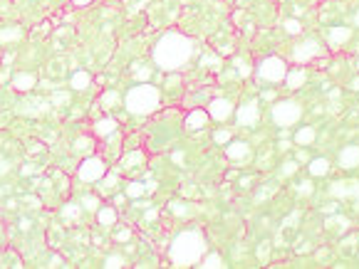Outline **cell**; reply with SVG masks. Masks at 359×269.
<instances>
[{
  "label": "cell",
  "instance_id": "obj_38",
  "mask_svg": "<svg viewBox=\"0 0 359 269\" xmlns=\"http://www.w3.org/2000/svg\"><path fill=\"white\" fill-rule=\"evenodd\" d=\"M149 74H151V69H149V67L137 69V79H142V82H146V79H149Z\"/></svg>",
  "mask_w": 359,
  "mask_h": 269
},
{
  "label": "cell",
  "instance_id": "obj_26",
  "mask_svg": "<svg viewBox=\"0 0 359 269\" xmlns=\"http://www.w3.org/2000/svg\"><path fill=\"white\" fill-rule=\"evenodd\" d=\"M137 163H139V166L144 163V153H139V151H137V153H129V156L122 161L124 168H137Z\"/></svg>",
  "mask_w": 359,
  "mask_h": 269
},
{
  "label": "cell",
  "instance_id": "obj_41",
  "mask_svg": "<svg viewBox=\"0 0 359 269\" xmlns=\"http://www.w3.org/2000/svg\"><path fill=\"white\" fill-rule=\"evenodd\" d=\"M278 148H280V151H287V148H292V143H290V141H280Z\"/></svg>",
  "mask_w": 359,
  "mask_h": 269
},
{
  "label": "cell",
  "instance_id": "obj_11",
  "mask_svg": "<svg viewBox=\"0 0 359 269\" xmlns=\"http://www.w3.org/2000/svg\"><path fill=\"white\" fill-rule=\"evenodd\" d=\"M352 40V30L350 27H330L327 32V47L330 50H340Z\"/></svg>",
  "mask_w": 359,
  "mask_h": 269
},
{
  "label": "cell",
  "instance_id": "obj_17",
  "mask_svg": "<svg viewBox=\"0 0 359 269\" xmlns=\"http://www.w3.org/2000/svg\"><path fill=\"white\" fill-rule=\"evenodd\" d=\"M315 138H317V131H315V126H300L295 134H292V143L295 146H312L315 143Z\"/></svg>",
  "mask_w": 359,
  "mask_h": 269
},
{
  "label": "cell",
  "instance_id": "obj_34",
  "mask_svg": "<svg viewBox=\"0 0 359 269\" xmlns=\"http://www.w3.org/2000/svg\"><path fill=\"white\" fill-rule=\"evenodd\" d=\"M235 67L240 72V77H248V74H250V65H248L245 60H235Z\"/></svg>",
  "mask_w": 359,
  "mask_h": 269
},
{
  "label": "cell",
  "instance_id": "obj_10",
  "mask_svg": "<svg viewBox=\"0 0 359 269\" xmlns=\"http://www.w3.org/2000/svg\"><path fill=\"white\" fill-rule=\"evenodd\" d=\"M337 163H340V168H345V171L357 168V166H359V146H357V143L342 146V151L337 153Z\"/></svg>",
  "mask_w": 359,
  "mask_h": 269
},
{
  "label": "cell",
  "instance_id": "obj_33",
  "mask_svg": "<svg viewBox=\"0 0 359 269\" xmlns=\"http://www.w3.org/2000/svg\"><path fill=\"white\" fill-rule=\"evenodd\" d=\"M295 190H297V195H310V193H312V183H310V180H302Z\"/></svg>",
  "mask_w": 359,
  "mask_h": 269
},
{
  "label": "cell",
  "instance_id": "obj_27",
  "mask_svg": "<svg viewBox=\"0 0 359 269\" xmlns=\"http://www.w3.org/2000/svg\"><path fill=\"white\" fill-rule=\"evenodd\" d=\"M74 151H77V153H89V151H92V138L79 136V138L74 141Z\"/></svg>",
  "mask_w": 359,
  "mask_h": 269
},
{
  "label": "cell",
  "instance_id": "obj_25",
  "mask_svg": "<svg viewBox=\"0 0 359 269\" xmlns=\"http://www.w3.org/2000/svg\"><path fill=\"white\" fill-rule=\"evenodd\" d=\"M20 37H22V30H20V27H5V30H0V42L20 40Z\"/></svg>",
  "mask_w": 359,
  "mask_h": 269
},
{
  "label": "cell",
  "instance_id": "obj_8",
  "mask_svg": "<svg viewBox=\"0 0 359 269\" xmlns=\"http://www.w3.org/2000/svg\"><path fill=\"white\" fill-rule=\"evenodd\" d=\"M325 50H322V45L317 42V40H302L295 50H292V60L297 62V65H307V62H312L315 57H320Z\"/></svg>",
  "mask_w": 359,
  "mask_h": 269
},
{
  "label": "cell",
  "instance_id": "obj_19",
  "mask_svg": "<svg viewBox=\"0 0 359 269\" xmlns=\"http://www.w3.org/2000/svg\"><path fill=\"white\" fill-rule=\"evenodd\" d=\"M307 163H310L307 171H310V176H315V178H322V176L330 173V161H327L325 156H320V158H310Z\"/></svg>",
  "mask_w": 359,
  "mask_h": 269
},
{
  "label": "cell",
  "instance_id": "obj_9",
  "mask_svg": "<svg viewBox=\"0 0 359 269\" xmlns=\"http://www.w3.org/2000/svg\"><path fill=\"white\" fill-rule=\"evenodd\" d=\"M208 116L213 119V121H228L233 114H235V106H233V101H228V99H213L211 104H208Z\"/></svg>",
  "mask_w": 359,
  "mask_h": 269
},
{
  "label": "cell",
  "instance_id": "obj_35",
  "mask_svg": "<svg viewBox=\"0 0 359 269\" xmlns=\"http://www.w3.org/2000/svg\"><path fill=\"white\" fill-rule=\"evenodd\" d=\"M295 171H297V161H285V163H283V173H285V176H292Z\"/></svg>",
  "mask_w": 359,
  "mask_h": 269
},
{
  "label": "cell",
  "instance_id": "obj_36",
  "mask_svg": "<svg viewBox=\"0 0 359 269\" xmlns=\"http://www.w3.org/2000/svg\"><path fill=\"white\" fill-rule=\"evenodd\" d=\"M295 161H297V163H307V161H310V156H307L305 146H300V151L295 153Z\"/></svg>",
  "mask_w": 359,
  "mask_h": 269
},
{
  "label": "cell",
  "instance_id": "obj_2",
  "mask_svg": "<svg viewBox=\"0 0 359 269\" xmlns=\"http://www.w3.org/2000/svg\"><path fill=\"white\" fill-rule=\"evenodd\" d=\"M208 252V245H206V237L203 232L198 230H186L181 235H176V240L171 242L169 247V260L176 265V267H198L201 257Z\"/></svg>",
  "mask_w": 359,
  "mask_h": 269
},
{
  "label": "cell",
  "instance_id": "obj_5",
  "mask_svg": "<svg viewBox=\"0 0 359 269\" xmlns=\"http://www.w3.org/2000/svg\"><path fill=\"white\" fill-rule=\"evenodd\" d=\"M287 62L283 57H265V60H260L258 62V67H255V74H258V79H263V82H268V84H280L283 79H285L287 74Z\"/></svg>",
  "mask_w": 359,
  "mask_h": 269
},
{
  "label": "cell",
  "instance_id": "obj_40",
  "mask_svg": "<svg viewBox=\"0 0 359 269\" xmlns=\"http://www.w3.org/2000/svg\"><path fill=\"white\" fill-rule=\"evenodd\" d=\"M350 89H355V91H359V77H355V79L350 82Z\"/></svg>",
  "mask_w": 359,
  "mask_h": 269
},
{
  "label": "cell",
  "instance_id": "obj_1",
  "mask_svg": "<svg viewBox=\"0 0 359 269\" xmlns=\"http://www.w3.org/2000/svg\"><path fill=\"white\" fill-rule=\"evenodd\" d=\"M193 57V40L181 32H166L154 45V62L161 72H179Z\"/></svg>",
  "mask_w": 359,
  "mask_h": 269
},
{
  "label": "cell",
  "instance_id": "obj_39",
  "mask_svg": "<svg viewBox=\"0 0 359 269\" xmlns=\"http://www.w3.org/2000/svg\"><path fill=\"white\" fill-rule=\"evenodd\" d=\"M114 240H129V230H122V232H117V235H114Z\"/></svg>",
  "mask_w": 359,
  "mask_h": 269
},
{
  "label": "cell",
  "instance_id": "obj_20",
  "mask_svg": "<svg viewBox=\"0 0 359 269\" xmlns=\"http://www.w3.org/2000/svg\"><path fill=\"white\" fill-rule=\"evenodd\" d=\"M89 84H92V74H89V72H84V69H77V72L72 74V79H70V87H72V89H77V91H84V89H89Z\"/></svg>",
  "mask_w": 359,
  "mask_h": 269
},
{
  "label": "cell",
  "instance_id": "obj_31",
  "mask_svg": "<svg viewBox=\"0 0 359 269\" xmlns=\"http://www.w3.org/2000/svg\"><path fill=\"white\" fill-rule=\"evenodd\" d=\"M104 267H107V269L124 267V260H122V257H117V255H112V257H107V260H104Z\"/></svg>",
  "mask_w": 359,
  "mask_h": 269
},
{
  "label": "cell",
  "instance_id": "obj_16",
  "mask_svg": "<svg viewBox=\"0 0 359 269\" xmlns=\"http://www.w3.org/2000/svg\"><path fill=\"white\" fill-rule=\"evenodd\" d=\"M285 87L287 89H300L305 82H307V69L305 67H295V69H287L285 74Z\"/></svg>",
  "mask_w": 359,
  "mask_h": 269
},
{
  "label": "cell",
  "instance_id": "obj_30",
  "mask_svg": "<svg viewBox=\"0 0 359 269\" xmlns=\"http://www.w3.org/2000/svg\"><path fill=\"white\" fill-rule=\"evenodd\" d=\"M144 190H146V188H144L142 183H129V185H127V195H129V198H139V195H144Z\"/></svg>",
  "mask_w": 359,
  "mask_h": 269
},
{
  "label": "cell",
  "instance_id": "obj_14",
  "mask_svg": "<svg viewBox=\"0 0 359 269\" xmlns=\"http://www.w3.org/2000/svg\"><path fill=\"white\" fill-rule=\"evenodd\" d=\"M208 111H203V109H193L188 116H186V129L188 131H201V129H206L208 126Z\"/></svg>",
  "mask_w": 359,
  "mask_h": 269
},
{
  "label": "cell",
  "instance_id": "obj_44",
  "mask_svg": "<svg viewBox=\"0 0 359 269\" xmlns=\"http://www.w3.org/2000/svg\"><path fill=\"white\" fill-rule=\"evenodd\" d=\"M355 67H357V69H359V60H357V62H355Z\"/></svg>",
  "mask_w": 359,
  "mask_h": 269
},
{
  "label": "cell",
  "instance_id": "obj_21",
  "mask_svg": "<svg viewBox=\"0 0 359 269\" xmlns=\"http://www.w3.org/2000/svg\"><path fill=\"white\" fill-rule=\"evenodd\" d=\"M97 222H99V225H104V227L114 225V222H117V210H114L112 205L97 207Z\"/></svg>",
  "mask_w": 359,
  "mask_h": 269
},
{
  "label": "cell",
  "instance_id": "obj_32",
  "mask_svg": "<svg viewBox=\"0 0 359 269\" xmlns=\"http://www.w3.org/2000/svg\"><path fill=\"white\" fill-rule=\"evenodd\" d=\"M230 138H233V136H230V131H225V129H218V131L213 134V141H215V143H228Z\"/></svg>",
  "mask_w": 359,
  "mask_h": 269
},
{
  "label": "cell",
  "instance_id": "obj_43",
  "mask_svg": "<svg viewBox=\"0 0 359 269\" xmlns=\"http://www.w3.org/2000/svg\"><path fill=\"white\" fill-rule=\"evenodd\" d=\"M355 27H359V10L355 12Z\"/></svg>",
  "mask_w": 359,
  "mask_h": 269
},
{
  "label": "cell",
  "instance_id": "obj_13",
  "mask_svg": "<svg viewBox=\"0 0 359 269\" xmlns=\"http://www.w3.org/2000/svg\"><path fill=\"white\" fill-rule=\"evenodd\" d=\"M225 156L230 158V161H248L250 158V146L245 143V141H228V146H225Z\"/></svg>",
  "mask_w": 359,
  "mask_h": 269
},
{
  "label": "cell",
  "instance_id": "obj_42",
  "mask_svg": "<svg viewBox=\"0 0 359 269\" xmlns=\"http://www.w3.org/2000/svg\"><path fill=\"white\" fill-rule=\"evenodd\" d=\"M72 2H74V5H77V7H84V5H89V2H92V0H72Z\"/></svg>",
  "mask_w": 359,
  "mask_h": 269
},
{
  "label": "cell",
  "instance_id": "obj_15",
  "mask_svg": "<svg viewBox=\"0 0 359 269\" xmlns=\"http://www.w3.org/2000/svg\"><path fill=\"white\" fill-rule=\"evenodd\" d=\"M35 84H37V77L32 72H17L12 77V89L15 91H30Z\"/></svg>",
  "mask_w": 359,
  "mask_h": 269
},
{
  "label": "cell",
  "instance_id": "obj_24",
  "mask_svg": "<svg viewBox=\"0 0 359 269\" xmlns=\"http://www.w3.org/2000/svg\"><path fill=\"white\" fill-rule=\"evenodd\" d=\"M119 101H122V99H119L117 91H104V94L99 96V106H102V109H117Z\"/></svg>",
  "mask_w": 359,
  "mask_h": 269
},
{
  "label": "cell",
  "instance_id": "obj_4",
  "mask_svg": "<svg viewBox=\"0 0 359 269\" xmlns=\"http://www.w3.org/2000/svg\"><path fill=\"white\" fill-rule=\"evenodd\" d=\"M270 116H273L275 126H280V129H290V126H295V124L302 119V106H300L295 99H283V101L273 104Z\"/></svg>",
  "mask_w": 359,
  "mask_h": 269
},
{
  "label": "cell",
  "instance_id": "obj_23",
  "mask_svg": "<svg viewBox=\"0 0 359 269\" xmlns=\"http://www.w3.org/2000/svg\"><path fill=\"white\" fill-rule=\"evenodd\" d=\"M325 225H327L330 232H345L350 222H347V217H342V215H332V217L325 220Z\"/></svg>",
  "mask_w": 359,
  "mask_h": 269
},
{
  "label": "cell",
  "instance_id": "obj_12",
  "mask_svg": "<svg viewBox=\"0 0 359 269\" xmlns=\"http://www.w3.org/2000/svg\"><path fill=\"white\" fill-rule=\"evenodd\" d=\"M330 193L337 198V200H345V198H359V183L357 180H340L330 188Z\"/></svg>",
  "mask_w": 359,
  "mask_h": 269
},
{
  "label": "cell",
  "instance_id": "obj_18",
  "mask_svg": "<svg viewBox=\"0 0 359 269\" xmlns=\"http://www.w3.org/2000/svg\"><path fill=\"white\" fill-rule=\"evenodd\" d=\"M117 121L112 119V116H107V119H99V121H94V136H99V138H109V136L117 131Z\"/></svg>",
  "mask_w": 359,
  "mask_h": 269
},
{
  "label": "cell",
  "instance_id": "obj_28",
  "mask_svg": "<svg viewBox=\"0 0 359 269\" xmlns=\"http://www.w3.org/2000/svg\"><path fill=\"white\" fill-rule=\"evenodd\" d=\"M117 183H119V176H117V173H109V171H107V173L102 176V190H112Z\"/></svg>",
  "mask_w": 359,
  "mask_h": 269
},
{
  "label": "cell",
  "instance_id": "obj_7",
  "mask_svg": "<svg viewBox=\"0 0 359 269\" xmlns=\"http://www.w3.org/2000/svg\"><path fill=\"white\" fill-rule=\"evenodd\" d=\"M235 116V124L243 126V129H255L258 121H260V104L258 101H248L243 106H238V111L233 114Z\"/></svg>",
  "mask_w": 359,
  "mask_h": 269
},
{
  "label": "cell",
  "instance_id": "obj_6",
  "mask_svg": "<svg viewBox=\"0 0 359 269\" xmlns=\"http://www.w3.org/2000/svg\"><path fill=\"white\" fill-rule=\"evenodd\" d=\"M107 171H109V166H107L99 156H87V158L79 163L77 178H79L82 183H99Z\"/></svg>",
  "mask_w": 359,
  "mask_h": 269
},
{
  "label": "cell",
  "instance_id": "obj_3",
  "mask_svg": "<svg viewBox=\"0 0 359 269\" xmlns=\"http://www.w3.org/2000/svg\"><path fill=\"white\" fill-rule=\"evenodd\" d=\"M124 106H127V111L134 114V116H149V114H154V111L161 106V94H159V89H156L154 84L139 82V84H134V87L127 91Z\"/></svg>",
  "mask_w": 359,
  "mask_h": 269
},
{
  "label": "cell",
  "instance_id": "obj_37",
  "mask_svg": "<svg viewBox=\"0 0 359 269\" xmlns=\"http://www.w3.org/2000/svg\"><path fill=\"white\" fill-rule=\"evenodd\" d=\"M84 207H87V210H94V212H97V207H99V202H97V198H84Z\"/></svg>",
  "mask_w": 359,
  "mask_h": 269
},
{
  "label": "cell",
  "instance_id": "obj_29",
  "mask_svg": "<svg viewBox=\"0 0 359 269\" xmlns=\"http://www.w3.org/2000/svg\"><path fill=\"white\" fill-rule=\"evenodd\" d=\"M285 32H287V35H300V32H302V22H300V20H295V17L285 20Z\"/></svg>",
  "mask_w": 359,
  "mask_h": 269
},
{
  "label": "cell",
  "instance_id": "obj_22",
  "mask_svg": "<svg viewBox=\"0 0 359 269\" xmlns=\"http://www.w3.org/2000/svg\"><path fill=\"white\" fill-rule=\"evenodd\" d=\"M198 267H203V269H223L225 267V262H223V257L220 255H215V252H206L203 257H201V262H198Z\"/></svg>",
  "mask_w": 359,
  "mask_h": 269
}]
</instances>
